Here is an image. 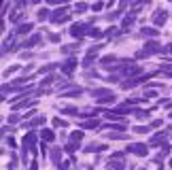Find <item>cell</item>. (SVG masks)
<instances>
[{
	"label": "cell",
	"mask_w": 172,
	"mask_h": 170,
	"mask_svg": "<svg viewBox=\"0 0 172 170\" xmlns=\"http://www.w3.org/2000/svg\"><path fill=\"white\" fill-rule=\"evenodd\" d=\"M130 153H136V155H147V147L144 145H130L127 147Z\"/></svg>",
	"instance_id": "6da1fadb"
},
{
	"label": "cell",
	"mask_w": 172,
	"mask_h": 170,
	"mask_svg": "<svg viewBox=\"0 0 172 170\" xmlns=\"http://www.w3.org/2000/svg\"><path fill=\"white\" fill-rule=\"evenodd\" d=\"M153 24H155V26L166 24V13H164V11H155V15H153Z\"/></svg>",
	"instance_id": "7a4b0ae2"
},
{
	"label": "cell",
	"mask_w": 172,
	"mask_h": 170,
	"mask_svg": "<svg viewBox=\"0 0 172 170\" xmlns=\"http://www.w3.org/2000/svg\"><path fill=\"white\" fill-rule=\"evenodd\" d=\"M72 68H74V60H72V62H66V64H64V72H72Z\"/></svg>",
	"instance_id": "3957f363"
},
{
	"label": "cell",
	"mask_w": 172,
	"mask_h": 170,
	"mask_svg": "<svg viewBox=\"0 0 172 170\" xmlns=\"http://www.w3.org/2000/svg\"><path fill=\"white\" fill-rule=\"evenodd\" d=\"M81 136H83L81 132H74V134L70 136V142H74V145H77V142H79V140H81Z\"/></svg>",
	"instance_id": "277c9868"
},
{
	"label": "cell",
	"mask_w": 172,
	"mask_h": 170,
	"mask_svg": "<svg viewBox=\"0 0 172 170\" xmlns=\"http://www.w3.org/2000/svg\"><path fill=\"white\" fill-rule=\"evenodd\" d=\"M142 34H144V36H155V34H157V30H151V28H144V30H142Z\"/></svg>",
	"instance_id": "5b68a950"
},
{
	"label": "cell",
	"mask_w": 172,
	"mask_h": 170,
	"mask_svg": "<svg viewBox=\"0 0 172 170\" xmlns=\"http://www.w3.org/2000/svg\"><path fill=\"white\" fill-rule=\"evenodd\" d=\"M51 160H53V162H55V164H57V162H60V149H55V151H53V155H51Z\"/></svg>",
	"instance_id": "8992f818"
},
{
	"label": "cell",
	"mask_w": 172,
	"mask_h": 170,
	"mask_svg": "<svg viewBox=\"0 0 172 170\" xmlns=\"http://www.w3.org/2000/svg\"><path fill=\"white\" fill-rule=\"evenodd\" d=\"M42 138H45V140H53V134H51V132H47V130H45V132H42Z\"/></svg>",
	"instance_id": "52a82bcc"
},
{
	"label": "cell",
	"mask_w": 172,
	"mask_h": 170,
	"mask_svg": "<svg viewBox=\"0 0 172 170\" xmlns=\"http://www.w3.org/2000/svg\"><path fill=\"white\" fill-rule=\"evenodd\" d=\"M89 36H91V38H98V36H100V30H91Z\"/></svg>",
	"instance_id": "ba28073f"
}]
</instances>
